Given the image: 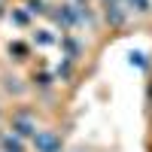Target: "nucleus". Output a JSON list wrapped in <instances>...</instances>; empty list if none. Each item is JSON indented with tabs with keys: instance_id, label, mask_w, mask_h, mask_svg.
I'll list each match as a JSON object with an SVG mask.
<instances>
[{
	"instance_id": "obj_1",
	"label": "nucleus",
	"mask_w": 152,
	"mask_h": 152,
	"mask_svg": "<svg viewBox=\"0 0 152 152\" xmlns=\"http://www.w3.org/2000/svg\"><path fill=\"white\" fill-rule=\"evenodd\" d=\"M37 149H40V152H58L61 149V140H58V137L55 134H37Z\"/></svg>"
}]
</instances>
